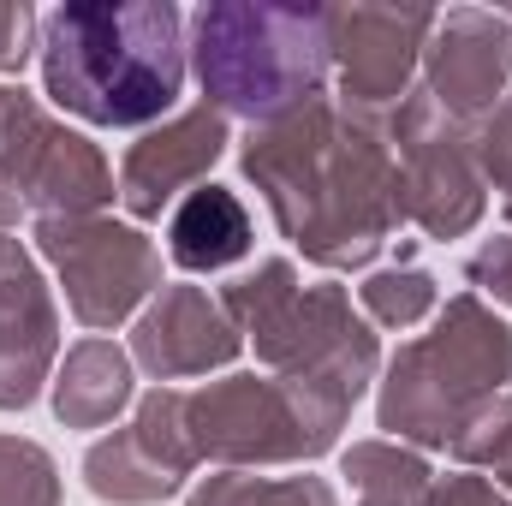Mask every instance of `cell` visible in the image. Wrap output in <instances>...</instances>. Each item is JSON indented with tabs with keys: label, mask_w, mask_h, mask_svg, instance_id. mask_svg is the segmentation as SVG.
<instances>
[{
	"label": "cell",
	"mask_w": 512,
	"mask_h": 506,
	"mask_svg": "<svg viewBox=\"0 0 512 506\" xmlns=\"http://www.w3.org/2000/svg\"><path fill=\"white\" fill-rule=\"evenodd\" d=\"M227 114H215L209 102L161 120L143 131L120 161V203L131 221H161V209H173V197L197 191L209 179V167L227 155Z\"/></svg>",
	"instance_id": "9a60e30c"
},
{
	"label": "cell",
	"mask_w": 512,
	"mask_h": 506,
	"mask_svg": "<svg viewBox=\"0 0 512 506\" xmlns=\"http://www.w3.org/2000/svg\"><path fill=\"white\" fill-rule=\"evenodd\" d=\"M6 108H12V90H0V120H6Z\"/></svg>",
	"instance_id": "f1b7e54d"
},
{
	"label": "cell",
	"mask_w": 512,
	"mask_h": 506,
	"mask_svg": "<svg viewBox=\"0 0 512 506\" xmlns=\"http://www.w3.org/2000/svg\"><path fill=\"white\" fill-rule=\"evenodd\" d=\"M0 506H60V465L24 435H0Z\"/></svg>",
	"instance_id": "44dd1931"
},
{
	"label": "cell",
	"mask_w": 512,
	"mask_h": 506,
	"mask_svg": "<svg viewBox=\"0 0 512 506\" xmlns=\"http://www.w3.org/2000/svg\"><path fill=\"white\" fill-rule=\"evenodd\" d=\"M36 42H42V18L24 0H0V72H24Z\"/></svg>",
	"instance_id": "cb8c5ba5"
},
{
	"label": "cell",
	"mask_w": 512,
	"mask_h": 506,
	"mask_svg": "<svg viewBox=\"0 0 512 506\" xmlns=\"http://www.w3.org/2000/svg\"><path fill=\"white\" fill-rule=\"evenodd\" d=\"M495 477H501L495 489H501V495H512V447H507V453H501V465H495Z\"/></svg>",
	"instance_id": "83f0119b"
},
{
	"label": "cell",
	"mask_w": 512,
	"mask_h": 506,
	"mask_svg": "<svg viewBox=\"0 0 512 506\" xmlns=\"http://www.w3.org/2000/svg\"><path fill=\"white\" fill-rule=\"evenodd\" d=\"M340 477H352L358 506H429L435 471L405 441H352L340 453Z\"/></svg>",
	"instance_id": "ac0fdd59"
},
{
	"label": "cell",
	"mask_w": 512,
	"mask_h": 506,
	"mask_svg": "<svg viewBox=\"0 0 512 506\" xmlns=\"http://www.w3.org/2000/svg\"><path fill=\"white\" fill-rule=\"evenodd\" d=\"M239 167L262 191L280 239L328 274L370 268L405 227V185L387 120L352 114L328 96L292 120L256 126L239 149Z\"/></svg>",
	"instance_id": "6da1fadb"
},
{
	"label": "cell",
	"mask_w": 512,
	"mask_h": 506,
	"mask_svg": "<svg viewBox=\"0 0 512 506\" xmlns=\"http://www.w3.org/2000/svg\"><path fill=\"white\" fill-rule=\"evenodd\" d=\"M512 381V328L477 298L459 292L435 316L423 340H405L382 370L376 393V429L405 447H447L459 423L507 393Z\"/></svg>",
	"instance_id": "277c9868"
},
{
	"label": "cell",
	"mask_w": 512,
	"mask_h": 506,
	"mask_svg": "<svg viewBox=\"0 0 512 506\" xmlns=\"http://www.w3.org/2000/svg\"><path fill=\"white\" fill-rule=\"evenodd\" d=\"M36 251L66 286V304L84 328H120L161 292V251L126 221L78 215V221H36Z\"/></svg>",
	"instance_id": "9c48e42d"
},
{
	"label": "cell",
	"mask_w": 512,
	"mask_h": 506,
	"mask_svg": "<svg viewBox=\"0 0 512 506\" xmlns=\"http://www.w3.org/2000/svg\"><path fill=\"white\" fill-rule=\"evenodd\" d=\"M387 143H393L399 185H405V221L441 245L465 239L489 209V185L471 155V126L447 120L429 102V90H411L387 114Z\"/></svg>",
	"instance_id": "52a82bcc"
},
{
	"label": "cell",
	"mask_w": 512,
	"mask_h": 506,
	"mask_svg": "<svg viewBox=\"0 0 512 506\" xmlns=\"http://www.w3.org/2000/svg\"><path fill=\"white\" fill-rule=\"evenodd\" d=\"M42 90L90 126H155L191 66L173 0H66L42 18Z\"/></svg>",
	"instance_id": "7a4b0ae2"
},
{
	"label": "cell",
	"mask_w": 512,
	"mask_h": 506,
	"mask_svg": "<svg viewBox=\"0 0 512 506\" xmlns=\"http://www.w3.org/2000/svg\"><path fill=\"white\" fill-rule=\"evenodd\" d=\"M60 358V310L36 256L0 233V411L36 405Z\"/></svg>",
	"instance_id": "5bb4252c"
},
{
	"label": "cell",
	"mask_w": 512,
	"mask_h": 506,
	"mask_svg": "<svg viewBox=\"0 0 512 506\" xmlns=\"http://www.w3.org/2000/svg\"><path fill=\"white\" fill-rule=\"evenodd\" d=\"M465 280H471L477 292H489L495 304L512 310V239H489L483 251L465 262Z\"/></svg>",
	"instance_id": "d4e9b609"
},
{
	"label": "cell",
	"mask_w": 512,
	"mask_h": 506,
	"mask_svg": "<svg viewBox=\"0 0 512 506\" xmlns=\"http://www.w3.org/2000/svg\"><path fill=\"white\" fill-rule=\"evenodd\" d=\"M358 304H364V322H370V328H417V322L441 304V286H435L429 268L399 262V268H376V274L358 286Z\"/></svg>",
	"instance_id": "ffe728a7"
},
{
	"label": "cell",
	"mask_w": 512,
	"mask_h": 506,
	"mask_svg": "<svg viewBox=\"0 0 512 506\" xmlns=\"http://www.w3.org/2000/svg\"><path fill=\"white\" fill-rule=\"evenodd\" d=\"M245 352V334L227 322L221 298L209 286H161L131 328V364L155 381H185L227 370Z\"/></svg>",
	"instance_id": "4fadbf2b"
},
{
	"label": "cell",
	"mask_w": 512,
	"mask_h": 506,
	"mask_svg": "<svg viewBox=\"0 0 512 506\" xmlns=\"http://www.w3.org/2000/svg\"><path fill=\"white\" fill-rule=\"evenodd\" d=\"M429 506H507V495L477 471H453V477H441L429 489Z\"/></svg>",
	"instance_id": "484cf974"
},
{
	"label": "cell",
	"mask_w": 512,
	"mask_h": 506,
	"mask_svg": "<svg viewBox=\"0 0 512 506\" xmlns=\"http://www.w3.org/2000/svg\"><path fill=\"white\" fill-rule=\"evenodd\" d=\"M429 6H322L328 24V60L340 72V108L352 114H393L411 96V78L423 66V48L435 36Z\"/></svg>",
	"instance_id": "30bf717a"
},
{
	"label": "cell",
	"mask_w": 512,
	"mask_h": 506,
	"mask_svg": "<svg viewBox=\"0 0 512 506\" xmlns=\"http://www.w3.org/2000/svg\"><path fill=\"white\" fill-rule=\"evenodd\" d=\"M0 185L36 221L102 215L120 197L108 155L84 131H66L60 120H48V108L24 90H12V108L0 120Z\"/></svg>",
	"instance_id": "ba28073f"
},
{
	"label": "cell",
	"mask_w": 512,
	"mask_h": 506,
	"mask_svg": "<svg viewBox=\"0 0 512 506\" xmlns=\"http://www.w3.org/2000/svg\"><path fill=\"white\" fill-rule=\"evenodd\" d=\"M197 465L203 459H197L191 429H185V393L155 387V393L137 399V417H131L126 429L102 435L84 453V483H90L96 501L155 506V501H167V495H179Z\"/></svg>",
	"instance_id": "8fae6325"
},
{
	"label": "cell",
	"mask_w": 512,
	"mask_h": 506,
	"mask_svg": "<svg viewBox=\"0 0 512 506\" xmlns=\"http://www.w3.org/2000/svg\"><path fill=\"white\" fill-rule=\"evenodd\" d=\"M131 381L137 376H131L126 346H114L108 334H90L60 358V370L48 381L54 387V417L66 429H108L131 405Z\"/></svg>",
	"instance_id": "e0dca14e"
},
{
	"label": "cell",
	"mask_w": 512,
	"mask_h": 506,
	"mask_svg": "<svg viewBox=\"0 0 512 506\" xmlns=\"http://www.w3.org/2000/svg\"><path fill=\"white\" fill-rule=\"evenodd\" d=\"M251 209L239 203V191L227 185H197L191 197L173 203V221H167V256L185 268V274H221L233 262L251 256Z\"/></svg>",
	"instance_id": "2e32d148"
},
{
	"label": "cell",
	"mask_w": 512,
	"mask_h": 506,
	"mask_svg": "<svg viewBox=\"0 0 512 506\" xmlns=\"http://www.w3.org/2000/svg\"><path fill=\"white\" fill-rule=\"evenodd\" d=\"M185 506H340L322 477H256V471H215L191 489Z\"/></svg>",
	"instance_id": "d6986e66"
},
{
	"label": "cell",
	"mask_w": 512,
	"mask_h": 506,
	"mask_svg": "<svg viewBox=\"0 0 512 506\" xmlns=\"http://www.w3.org/2000/svg\"><path fill=\"white\" fill-rule=\"evenodd\" d=\"M328 66L322 6L209 0L191 18V72L203 84V102L227 120H251V131L316 108Z\"/></svg>",
	"instance_id": "3957f363"
},
{
	"label": "cell",
	"mask_w": 512,
	"mask_h": 506,
	"mask_svg": "<svg viewBox=\"0 0 512 506\" xmlns=\"http://www.w3.org/2000/svg\"><path fill=\"white\" fill-rule=\"evenodd\" d=\"M352 405L358 393L334 376H227L185 393V429L221 471L304 465L340 441Z\"/></svg>",
	"instance_id": "8992f818"
},
{
	"label": "cell",
	"mask_w": 512,
	"mask_h": 506,
	"mask_svg": "<svg viewBox=\"0 0 512 506\" xmlns=\"http://www.w3.org/2000/svg\"><path fill=\"white\" fill-rule=\"evenodd\" d=\"M507 447H512V387L495 393V399H483V405L459 423V435L447 441V453H453L465 471H495Z\"/></svg>",
	"instance_id": "7402d4cb"
},
{
	"label": "cell",
	"mask_w": 512,
	"mask_h": 506,
	"mask_svg": "<svg viewBox=\"0 0 512 506\" xmlns=\"http://www.w3.org/2000/svg\"><path fill=\"white\" fill-rule=\"evenodd\" d=\"M512 84V18L507 12H483V6H453L435 18V36L423 48V90L429 102L459 120L477 126L483 114H495L507 102Z\"/></svg>",
	"instance_id": "7c38bea8"
},
{
	"label": "cell",
	"mask_w": 512,
	"mask_h": 506,
	"mask_svg": "<svg viewBox=\"0 0 512 506\" xmlns=\"http://www.w3.org/2000/svg\"><path fill=\"white\" fill-rule=\"evenodd\" d=\"M18 215H24V203L0 185V233H12V227H18Z\"/></svg>",
	"instance_id": "4316f807"
},
{
	"label": "cell",
	"mask_w": 512,
	"mask_h": 506,
	"mask_svg": "<svg viewBox=\"0 0 512 506\" xmlns=\"http://www.w3.org/2000/svg\"><path fill=\"white\" fill-rule=\"evenodd\" d=\"M215 298L227 322L256 346L268 376H334L352 393H364L382 370L376 328L352 310L346 286L334 280L304 286V274L286 256L256 262V274L227 280Z\"/></svg>",
	"instance_id": "5b68a950"
},
{
	"label": "cell",
	"mask_w": 512,
	"mask_h": 506,
	"mask_svg": "<svg viewBox=\"0 0 512 506\" xmlns=\"http://www.w3.org/2000/svg\"><path fill=\"white\" fill-rule=\"evenodd\" d=\"M471 155H477L483 185L501 191V215H507V227H512V96L495 114H483L471 126Z\"/></svg>",
	"instance_id": "603a6c76"
}]
</instances>
